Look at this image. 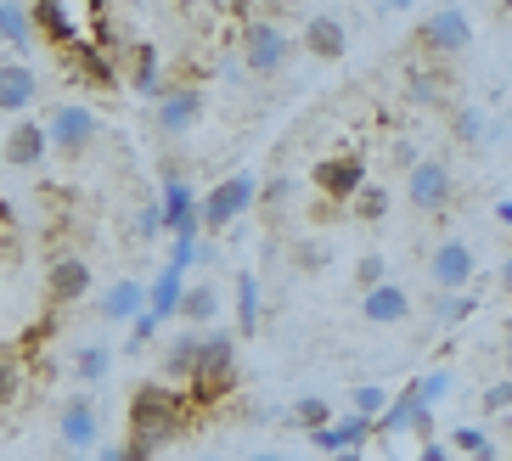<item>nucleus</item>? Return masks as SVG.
I'll return each instance as SVG.
<instances>
[{"instance_id": "35", "label": "nucleus", "mask_w": 512, "mask_h": 461, "mask_svg": "<svg viewBox=\"0 0 512 461\" xmlns=\"http://www.w3.org/2000/svg\"><path fill=\"white\" fill-rule=\"evenodd\" d=\"M434 310H439V321H467V315H473V310H479V298H473V293H439V304H434Z\"/></svg>"}, {"instance_id": "32", "label": "nucleus", "mask_w": 512, "mask_h": 461, "mask_svg": "<svg viewBox=\"0 0 512 461\" xmlns=\"http://www.w3.org/2000/svg\"><path fill=\"white\" fill-rule=\"evenodd\" d=\"M411 388H417V405H422V411H434V405L451 394V372H428L422 383H411Z\"/></svg>"}, {"instance_id": "44", "label": "nucleus", "mask_w": 512, "mask_h": 461, "mask_svg": "<svg viewBox=\"0 0 512 461\" xmlns=\"http://www.w3.org/2000/svg\"><path fill=\"white\" fill-rule=\"evenodd\" d=\"M102 461H130V450H124V445H107V450H102Z\"/></svg>"}, {"instance_id": "8", "label": "nucleus", "mask_w": 512, "mask_h": 461, "mask_svg": "<svg viewBox=\"0 0 512 461\" xmlns=\"http://www.w3.org/2000/svg\"><path fill=\"white\" fill-rule=\"evenodd\" d=\"M197 119H203V90L197 85H169L164 102H158V113H152V130L164 135V141H181V135L197 130Z\"/></svg>"}, {"instance_id": "22", "label": "nucleus", "mask_w": 512, "mask_h": 461, "mask_svg": "<svg viewBox=\"0 0 512 461\" xmlns=\"http://www.w3.org/2000/svg\"><path fill=\"white\" fill-rule=\"evenodd\" d=\"M181 293H186V270L181 265H164L158 276H152V287H147V315L164 327L169 315L181 310Z\"/></svg>"}, {"instance_id": "11", "label": "nucleus", "mask_w": 512, "mask_h": 461, "mask_svg": "<svg viewBox=\"0 0 512 461\" xmlns=\"http://www.w3.org/2000/svg\"><path fill=\"white\" fill-rule=\"evenodd\" d=\"M62 68H68V79H79V85H96V90H113L119 85V57H107L102 45L91 40H74L68 51H57Z\"/></svg>"}, {"instance_id": "48", "label": "nucleus", "mask_w": 512, "mask_h": 461, "mask_svg": "<svg viewBox=\"0 0 512 461\" xmlns=\"http://www.w3.org/2000/svg\"><path fill=\"white\" fill-rule=\"evenodd\" d=\"M501 282H507V293H512V259H507V265H501Z\"/></svg>"}, {"instance_id": "43", "label": "nucleus", "mask_w": 512, "mask_h": 461, "mask_svg": "<svg viewBox=\"0 0 512 461\" xmlns=\"http://www.w3.org/2000/svg\"><path fill=\"white\" fill-rule=\"evenodd\" d=\"M422 461H445V445H434V439H422Z\"/></svg>"}, {"instance_id": "16", "label": "nucleus", "mask_w": 512, "mask_h": 461, "mask_svg": "<svg viewBox=\"0 0 512 461\" xmlns=\"http://www.w3.org/2000/svg\"><path fill=\"white\" fill-rule=\"evenodd\" d=\"M62 445L68 450H91L96 433H102V411H96V394H68L62 400Z\"/></svg>"}, {"instance_id": "30", "label": "nucleus", "mask_w": 512, "mask_h": 461, "mask_svg": "<svg viewBox=\"0 0 512 461\" xmlns=\"http://www.w3.org/2000/svg\"><path fill=\"white\" fill-rule=\"evenodd\" d=\"M383 411H389V388H383V383H361V388H355V417L377 422Z\"/></svg>"}, {"instance_id": "31", "label": "nucleus", "mask_w": 512, "mask_h": 461, "mask_svg": "<svg viewBox=\"0 0 512 461\" xmlns=\"http://www.w3.org/2000/svg\"><path fill=\"white\" fill-rule=\"evenodd\" d=\"M451 445L462 450V456H496L490 433H484V428H467V422H462V428H451Z\"/></svg>"}, {"instance_id": "26", "label": "nucleus", "mask_w": 512, "mask_h": 461, "mask_svg": "<svg viewBox=\"0 0 512 461\" xmlns=\"http://www.w3.org/2000/svg\"><path fill=\"white\" fill-rule=\"evenodd\" d=\"M192 360H197V332H181V338L169 343V355H164V383H169V388H186V377H192Z\"/></svg>"}, {"instance_id": "41", "label": "nucleus", "mask_w": 512, "mask_h": 461, "mask_svg": "<svg viewBox=\"0 0 512 461\" xmlns=\"http://www.w3.org/2000/svg\"><path fill=\"white\" fill-rule=\"evenodd\" d=\"M287 197H293V186H287V180H271V186H259V209L276 214V209L287 203Z\"/></svg>"}, {"instance_id": "10", "label": "nucleus", "mask_w": 512, "mask_h": 461, "mask_svg": "<svg viewBox=\"0 0 512 461\" xmlns=\"http://www.w3.org/2000/svg\"><path fill=\"white\" fill-rule=\"evenodd\" d=\"M310 180H316V192L327 197V203H355L361 186H366V164L355 152H338V158H321Z\"/></svg>"}, {"instance_id": "45", "label": "nucleus", "mask_w": 512, "mask_h": 461, "mask_svg": "<svg viewBox=\"0 0 512 461\" xmlns=\"http://www.w3.org/2000/svg\"><path fill=\"white\" fill-rule=\"evenodd\" d=\"M496 220H501V225H512V203H496Z\"/></svg>"}, {"instance_id": "23", "label": "nucleus", "mask_w": 512, "mask_h": 461, "mask_svg": "<svg viewBox=\"0 0 512 461\" xmlns=\"http://www.w3.org/2000/svg\"><path fill=\"white\" fill-rule=\"evenodd\" d=\"M141 310H147V282H136V276H124L102 293V321H136Z\"/></svg>"}, {"instance_id": "12", "label": "nucleus", "mask_w": 512, "mask_h": 461, "mask_svg": "<svg viewBox=\"0 0 512 461\" xmlns=\"http://www.w3.org/2000/svg\"><path fill=\"white\" fill-rule=\"evenodd\" d=\"M473 270H479V259H473V248H467L462 237L439 242V248L428 253V282H434L439 293H462V287L473 282Z\"/></svg>"}, {"instance_id": "21", "label": "nucleus", "mask_w": 512, "mask_h": 461, "mask_svg": "<svg viewBox=\"0 0 512 461\" xmlns=\"http://www.w3.org/2000/svg\"><path fill=\"white\" fill-rule=\"evenodd\" d=\"M310 439H316V450H327V456H344V450H361L366 439H372V422L349 411V417H338V422H327V428H316Z\"/></svg>"}, {"instance_id": "40", "label": "nucleus", "mask_w": 512, "mask_h": 461, "mask_svg": "<svg viewBox=\"0 0 512 461\" xmlns=\"http://www.w3.org/2000/svg\"><path fill=\"white\" fill-rule=\"evenodd\" d=\"M355 282H361V293H372V287H383V259H377V253H366L361 265H355Z\"/></svg>"}, {"instance_id": "18", "label": "nucleus", "mask_w": 512, "mask_h": 461, "mask_svg": "<svg viewBox=\"0 0 512 461\" xmlns=\"http://www.w3.org/2000/svg\"><path fill=\"white\" fill-rule=\"evenodd\" d=\"M0 158L17 164V169H40L51 158L46 124H40V119H12V130H6V152H0Z\"/></svg>"}, {"instance_id": "34", "label": "nucleus", "mask_w": 512, "mask_h": 461, "mask_svg": "<svg viewBox=\"0 0 512 461\" xmlns=\"http://www.w3.org/2000/svg\"><path fill=\"white\" fill-rule=\"evenodd\" d=\"M23 394V360H12V355H0V411Z\"/></svg>"}, {"instance_id": "6", "label": "nucleus", "mask_w": 512, "mask_h": 461, "mask_svg": "<svg viewBox=\"0 0 512 461\" xmlns=\"http://www.w3.org/2000/svg\"><path fill=\"white\" fill-rule=\"evenodd\" d=\"M158 214H164V231L181 248H192L203 220H197V186L181 175V169H164V192H158Z\"/></svg>"}, {"instance_id": "13", "label": "nucleus", "mask_w": 512, "mask_h": 461, "mask_svg": "<svg viewBox=\"0 0 512 461\" xmlns=\"http://www.w3.org/2000/svg\"><path fill=\"white\" fill-rule=\"evenodd\" d=\"M79 17H85V6H62V0H34V6H29V29H34V34H46L51 51H68L74 40H85Z\"/></svg>"}, {"instance_id": "3", "label": "nucleus", "mask_w": 512, "mask_h": 461, "mask_svg": "<svg viewBox=\"0 0 512 461\" xmlns=\"http://www.w3.org/2000/svg\"><path fill=\"white\" fill-rule=\"evenodd\" d=\"M259 203V180L242 169V175H226L220 186H209V192L197 197V220H203V231H226V225H237L242 214Z\"/></svg>"}, {"instance_id": "20", "label": "nucleus", "mask_w": 512, "mask_h": 461, "mask_svg": "<svg viewBox=\"0 0 512 461\" xmlns=\"http://www.w3.org/2000/svg\"><path fill=\"white\" fill-rule=\"evenodd\" d=\"M344 45H349V34H344V23H338L332 12L304 17V51H310V57L332 62V57H344Z\"/></svg>"}, {"instance_id": "47", "label": "nucleus", "mask_w": 512, "mask_h": 461, "mask_svg": "<svg viewBox=\"0 0 512 461\" xmlns=\"http://www.w3.org/2000/svg\"><path fill=\"white\" fill-rule=\"evenodd\" d=\"M332 461H366L361 450H344V456H332Z\"/></svg>"}, {"instance_id": "4", "label": "nucleus", "mask_w": 512, "mask_h": 461, "mask_svg": "<svg viewBox=\"0 0 512 461\" xmlns=\"http://www.w3.org/2000/svg\"><path fill=\"white\" fill-rule=\"evenodd\" d=\"M287 62H293V34L282 23H271V17H248L242 23V68L271 79V74H282Z\"/></svg>"}, {"instance_id": "9", "label": "nucleus", "mask_w": 512, "mask_h": 461, "mask_svg": "<svg viewBox=\"0 0 512 461\" xmlns=\"http://www.w3.org/2000/svg\"><path fill=\"white\" fill-rule=\"evenodd\" d=\"M451 192H456L451 164H439V158H417V164H411L406 197H411V209L417 214H439L445 203H451Z\"/></svg>"}, {"instance_id": "49", "label": "nucleus", "mask_w": 512, "mask_h": 461, "mask_svg": "<svg viewBox=\"0 0 512 461\" xmlns=\"http://www.w3.org/2000/svg\"><path fill=\"white\" fill-rule=\"evenodd\" d=\"M507 360H512V332H507Z\"/></svg>"}, {"instance_id": "33", "label": "nucleus", "mask_w": 512, "mask_h": 461, "mask_svg": "<svg viewBox=\"0 0 512 461\" xmlns=\"http://www.w3.org/2000/svg\"><path fill=\"white\" fill-rule=\"evenodd\" d=\"M293 422H304V428L316 433V428H327V422H332V405L316 400V394H304V400L293 405Z\"/></svg>"}, {"instance_id": "46", "label": "nucleus", "mask_w": 512, "mask_h": 461, "mask_svg": "<svg viewBox=\"0 0 512 461\" xmlns=\"http://www.w3.org/2000/svg\"><path fill=\"white\" fill-rule=\"evenodd\" d=\"M248 461H287V456H276V450H259V456H248Z\"/></svg>"}, {"instance_id": "24", "label": "nucleus", "mask_w": 512, "mask_h": 461, "mask_svg": "<svg viewBox=\"0 0 512 461\" xmlns=\"http://www.w3.org/2000/svg\"><path fill=\"white\" fill-rule=\"evenodd\" d=\"M186 321V327H209L214 315H220V293H214L209 282H186V293H181V310H175Z\"/></svg>"}, {"instance_id": "38", "label": "nucleus", "mask_w": 512, "mask_h": 461, "mask_svg": "<svg viewBox=\"0 0 512 461\" xmlns=\"http://www.w3.org/2000/svg\"><path fill=\"white\" fill-rule=\"evenodd\" d=\"M152 338H158V321H152V315L141 310L136 321H130V355H141V349H147Z\"/></svg>"}, {"instance_id": "39", "label": "nucleus", "mask_w": 512, "mask_h": 461, "mask_svg": "<svg viewBox=\"0 0 512 461\" xmlns=\"http://www.w3.org/2000/svg\"><path fill=\"white\" fill-rule=\"evenodd\" d=\"M451 130L462 135V141H484V113H473V107H462L451 119Z\"/></svg>"}, {"instance_id": "2", "label": "nucleus", "mask_w": 512, "mask_h": 461, "mask_svg": "<svg viewBox=\"0 0 512 461\" xmlns=\"http://www.w3.org/2000/svg\"><path fill=\"white\" fill-rule=\"evenodd\" d=\"M181 394L192 411H209L237 394V338L231 332H197V360Z\"/></svg>"}, {"instance_id": "28", "label": "nucleus", "mask_w": 512, "mask_h": 461, "mask_svg": "<svg viewBox=\"0 0 512 461\" xmlns=\"http://www.w3.org/2000/svg\"><path fill=\"white\" fill-rule=\"evenodd\" d=\"M29 6H17V0H0V45H29Z\"/></svg>"}, {"instance_id": "29", "label": "nucleus", "mask_w": 512, "mask_h": 461, "mask_svg": "<svg viewBox=\"0 0 512 461\" xmlns=\"http://www.w3.org/2000/svg\"><path fill=\"white\" fill-rule=\"evenodd\" d=\"M107 366H113V349H107V343H85V349L74 355V377H79V383H102Z\"/></svg>"}, {"instance_id": "36", "label": "nucleus", "mask_w": 512, "mask_h": 461, "mask_svg": "<svg viewBox=\"0 0 512 461\" xmlns=\"http://www.w3.org/2000/svg\"><path fill=\"white\" fill-rule=\"evenodd\" d=\"M355 214H361V220H383V214H389V192H383V186H361Z\"/></svg>"}, {"instance_id": "15", "label": "nucleus", "mask_w": 512, "mask_h": 461, "mask_svg": "<svg viewBox=\"0 0 512 461\" xmlns=\"http://www.w3.org/2000/svg\"><path fill=\"white\" fill-rule=\"evenodd\" d=\"M46 287H51V304H79V298L96 287L91 259H85V253H57V259H51Z\"/></svg>"}, {"instance_id": "25", "label": "nucleus", "mask_w": 512, "mask_h": 461, "mask_svg": "<svg viewBox=\"0 0 512 461\" xmlns=\"http://www.w3.org/2000/svg\"><path fill=\"white\" fill-rule=\"evenodd\" d=\"M254 332H259V276L237 270V338H254Z\"/></svg>"}, {"instance_id": "7", "label": "nucleus", "mask_w": 512, "mask_h": 461, "mask_svg": "<svg viewBox=\"0 0 512 461\" xmlns=\"http://www.w3.org/2000/svg\"><path fill=\"white\" fill-rule=\"evenodd\" d=\"M467 40H473V23H467L462 6H439L417 23V45L434 57H456V51H467Z\"/></svg>"}, {"instance_id": "14", "label": "nucleus", "mask_w": 512, "mask_h": 461, "mask_svg": "<svg viewBox=\"0 0 512 461\" xmlns=\"http://www.w3.org/2000/svg\"><path fill=\"white\" fill-rule=\"evenodd\" d=\"M34 96H40V68L23 57H6L0 62V113H12V119H23L34 107Z\"/></svg>"}, {"instance_id": "50", "label": "nucleus", "mask_w": 512, "mask_h": 461, "mask_svg": "<svg viewBox=\"0 0 512 461\" xmlns=\"http://www.w3.org/2000/svg\"><path fill=\"white\" fill-rule=\"evenodd\" d=\"M203 461H220V456H203Z\"/></svg>"}, {"instance_id": "17", "label": "nucleus", "mask_w": 512, "mask_h": 461, "mask_svg": "<svg viewBox=\"0 0 512 461\" xmlns=\"http://www.w3.org/2000/svg\"><path fill=\"white\" fill-rule=\"evenodd\" d=\"M119 68H130V90H136V96H147V102H164L169 79H164V57H158V45L136 40L130 51H124Z\"/></svg>"}, {"instance_id": "19", "label": "nucleus", "mask_w": 512, "mask_h": 461, "mask_svg": "<svg viewBox=\"0 0 512 461\" xmlns=\"http://www.w3.org/2000/svg\"><path fill=\"white\" fill-rule=\"evenodd\" d=\"M411 310H417V304H411V293H406V287H394V282L361 293V315L372 321V327H406Z\"/></svg>"}, {"instance_id": "42", "label": "nucleus", "mask_w": 512, "mask_h": 461, "mask_svg": "<svg viewBox=\"0 0 512 461\" xmlns=\"http://www.w3.org/2000/svg\"><path fill=\"white\" fill-rule=\"evenodd\" d=\"M484 405H490V411H501V405H512V377H507V383H496V388H490V394H484Z\"/></svg>"}, {"instance_id": "27", "label": "nucleus", "mask_w": 512, "mask_h": 461, "mask_svg": "<svg viewBox=\"0 0 512 461\" xmlns=\"http://www.w3.org/2000/svg\"><path fill=\"white\" fill-rule=\"evenodd\" d=\"M417 417H422L417 388H406V394H400V400H389V411L372 422V433H406V428H417Z\"/></svg>"}, {"instance_id": "1", "label": "nucleus", "mask_w": 512, "mask_h": 461, "mask_svg": "<svg viewBox=\"0 0 512 461\" xmlns=\"http://www.w3.org/2000/svg\"><path fill=\"white\" fill-rule=\"evenodd\" d=\"M186 422H192V405H186L181 388L169 383H141L136 394H130V411H124V428H130V439L124 445L136 450H164L169 439H181Z\"/></svg>"}, {"instance_id": "5", "label": "nucleus", "mask_w": 512, "mask_h": 461, "mask_svg": "<svg viewBox=\"0 0 512 461\" xmlns=\"http://www.w3.org/2000/svg\"><path fill=\"white\" fill-rule=\"evenodd\" d=\"M46 141L51 152H62V158H85V152L102 141V119H96V107L85 102H57L46 119Z\"/></svg>"}, {"instance_id": "37", "label": "nucleus", "mask_w": 512, "mask_h": 461, "mask_svg": "<svg viewBox=\"0 0 512 461\" xmlns=\"http://www.w3.org/2000/svg\"><path fill=\"white\" fill-rule=\"evenodd\" d=\"M136 237H147V242L164 237V214H158V197H152V203H141V214H136Z\"/></svg>"}]
</instances>
